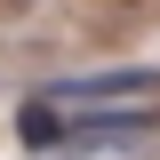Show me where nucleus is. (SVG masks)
Instances as JSON below:
<instances>
[{"label": "nucleus", "instance_id": "nucleus-1", "mask_svg": "<svg viewBox=\"0 0 160 160\" xmlns=\"http://www.w3.org/2000/svg\"><path fill=\"white\" fill-rule=\"evenodd\" d=\"M120 96H160V64H112V72H72V80H48L32 104H96L112 112Z\"/></svg>", "mask_w": 160, "mask_h": 160}, {"label": "nucleus", "instance_id": "nucleus-2", "mask_svg": "<svg viewBox=\"0 0 160 160\" xmlns=\"http://www.w3.org/2000/svg\"><path fill=\"white\" fill-rule=\"evenodd\" d=\"M160 120L152 112H88L80 128H64L56 160H112V152H136V144H152Z\"/></svg>", "mask_w": 160, "mask_h": 160}, {"label": "nucleus", "instance_id": "nucleus-3", "mask_svg": "<svg viewBox=\"0 0 160 160\" xmlns=\"http://www.w3.org/2000/svg\"><path fill=\"white\" fill-rule=\"evenodd\" d=\"M16 136L32 144V152H56V144H64V120L48 112V104H24V112H16Z\"/></svg>", "mask_w": 160, "mask_h": 160}]
</instances>
